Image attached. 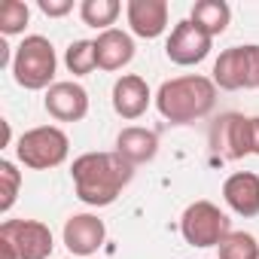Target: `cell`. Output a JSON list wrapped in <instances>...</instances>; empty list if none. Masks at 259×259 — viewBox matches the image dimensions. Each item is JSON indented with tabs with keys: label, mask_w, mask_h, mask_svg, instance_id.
<instances>
[{
	"label": "cell",
	"mask_w": 259,
	"mask_h": 259,
	"mask_svg": "<svg viewBox=\"0 0 259 259\" xmlns=\"http://www.w3.org/2000/svg\"><path fill=\"white\" fill-rule=\"evenodd\" d=\"M64 64L73 76H85L98 67V55H95V40H73L64 52Z\"/></svg>",
	"instance_id": "cell-19"
},
{
	"label": "cell",
	"mask_w": 259,
	"mask_h": 259,
	"mask_svg": "<svg viewBox=\"0 0 259 259\" xmlns=\"http://www.w3.org/2000/svg\"><path fill=\"white\" fill-rule=\"evenodd\" d=\"M125 16H128L132 34H138L144 40L162 37L168 28V4L165 0H128Z\"/></svg>",
	"instance_id": "cell-12"
},
{
	"label": "cell",
	"mask_w": 259,
	"mask_h": 259,
	"mask_svg": "<svg viewBox=\"0 0 259 259\" xmlns=\"http://www.w3.org/2000/svg\"><path fill=\"white\" fill-rule=\"evenodd\" d=\"M76 198L89 207H107L119 198V192L132 183L135 165H128L119 153H82L70 168Z\"/></svg>",
	"instance_id": "cell-1"
},
{
	"label": "cell",
	"mask_w": 259,
	"mask_h": 259,
	"mask_svg": "<svg viewBox=\"0 0 259 259\" xmlns=\"http://www.w3.org/2000/svg\"><path fill=\"white\" fill-rule=\"evenodd\" d=\"M119 13H122L119 0H82L79 4V19L89 28H101V31H110V25L119 19Z\"/></svg>",
	"instance_id": "cell-18"
},
{
	"label": "cell",
	"mask_w": 259,
	"mask_h": 259,
	"mask_svg": "<svg viewBox=\"0 0 259 259\" xmlns=\"http://www.w3.org/2000/svg\"><path fill=\"white\" fill-rule=\"evenodd\" d=\"M213 104H217V85H213V79H207L201 73H186V76L165 79L156 92L159 113L174 125L204 119L213 110Z\"/></svg>",
	"instance_id": "cell-2"
},
{
	"label": "cell",
	"mask_w": 259,
	"mask_h": 259,
	"mask_svg": "<svg viewBox=\"0 0 259 259\" xmlns=\"http://www.w3.org/2000/svg\"><path fill=\"white\" fill-rule=\"evenodd\" d=\"M213 85L226 92L259 89V46H232L213 61Z\"/></svg>",
	"instance_id": "cell-5"
},
{
	"label": "cell",
	"mask_w": 259,
	"mask_h": 259,
	"mask_svg": "<svg viewBox=\"0 0 259 259\" xmlns=\"http://www.w3.org/2000/svg\"><path fill=\"white\" fill-rule=\"evenodd\" d=\"M113 153H119L128 165H147L159 153V138H156V132H150V128L128 125V128H122V132H119Z\"/></svg>",
	"instance_id": "cell-15"
},
{
	"label": "cell",
	"mask_w": 259,
	"mask_h": 259,
	"mask_svg": "<svg viewBox=\"0 0 259 259\" xmlns=\"http://www.w3.org/2000/svg\"><path fill=\"white\" fill-rule=\"evenodd\" d=\"M40 13L43 16H49V19H61V16H67L70 10H73V0H40Z\"/></svg>",
	"instance_id": "cell-23"
},
{
	"label": "cell",
	"mask_w": 259,
	"mask_h": 259,
	"mask_svg": "<svg viewBox=\"0 0 259 259\" xmlns=\"http://www.w3.org/2000/svg\"><path fill=\"white\" fill-rule=\"evenodd\" d=\"M256 259H259V256H256Z\"/></svg>",
	"instance_id": "cell-25"
},
{
	"label": "cell",
	"mask_w": 259,
	"mask_h": 259,
	"mask_svg": "<svg viewBox=\"0 0 259 259\" xmlns=\"http://www.w3.org/2000/svg\"><path fill=\"white\" fill-rule=\"evenodd\" d=\"M55 67H58V58H55V46L40 37V34H31L25 37L19 46H16V55H13V76L22 89L28 92H40V89H52L55 82Z\"/></svg>",
	"instance_id": "cell-3"
},
{
	"label": "cell",
	"mask_w": 259,
	"mask_h": 259,
	"mask_svg": "<svg viewBox=\"0 0 259 259\" xmlns=\"http://www.w3.org/2000/svg\"><path fill=\"white\" fill-rule=\"evenodd\" d=\"M150 85L138 73H125L113 82V110L122 119H141L150 107Z\"/></svg>",
	"instance_id": "cell-13"
},
{
	"label": "cell",
	"mask_w": 259,
	"mask_h": 259,
	"mask_svg": "<svg viewBox=\"0 0 259 259\" xmlns=\"http://www.w3.org/2000/svg\"><path fill=\"white\" fill-rule=\"evenodd\" d=\"M210 147L223 156V159H244L253 156V141H250V116L241 113H223L213 125H210Z\"/></svg>",
	"instance_id": "cell-8"
},
{
	"label": "cell",
	"mask_w": 259,
	"mask_h": 259,
	"mask_svg": "<svg viewBox=\"0 0 259 259\" xmlns=\"http://www.w3.org/2000/svg\"><path fill=\"white\" fill-rule=\"evenodd\" d=\"M70 153V141L61 128L55 125H40V128H31L25 132L16 144V156L25 168H34V171H49V168H58Z\"/></svg>",
	"instance_id": "cell-4"
},
{
	"label": "cell",
	"mask_w": 259,
	"mask_h": 259,
	"mask_svg": "<svg viewBox=\"0 0 259 259\" xmlns=\"http://www.w3.org/2000/svg\"><path fill=\"white\" fill-rule=\"evenodd\" d=\"M229 19H232V10L226 0H198V4H192V13H189V22H195L210 40L229 28Z\"/></svg>",
	"instance_id": "cell-17"
},
{
	"label": "cell",
	"mask_w": 259,
	"mask_h": 259,
	"mask_svg": "<svg viewBox=\"0 0 259 259\" xmlns=\"http://www.w3.org/2000/svg\"><path fill=\"white\" fill-rule=\"evenodd\" d=\"M223 198L238 217H259V174L235 171L223 183Z\"/></svg>",
	"instance_id": "cell-14"
},
{
	"label": "cell",
	"mask_w": 259,
	"mask_h": 259,
	"mask_svg": "<svg viewBox=\"0 0 259 259\" xmlns=\"http://www.w3.org/2000/svg\"><path fill=\"white\" fill-rule=\"evenodd\" d=\"M250 141H253V156H259V116H250Z\"/></svg>",
	"instance_id": "cell-24"
},
{
	"label": "cell",
	"mask_w": 259,
	"mask_h": 259,
	"mask_svg": "<svg viewBox=\"0 0 259 259\" xmlns=\"http://www.w3.org/2000/svg\"><path fill=\"white\" fill-rule=\"evenodd\" d=\"M43 107H46V113H49L52 119H58V122H79V119H85V113H89V92H85L79 82H73V79L55 82L52 89H46Z\"/></svg>",
	"instance_id": "cell-10"
},
{
	"label": "cell",
	"mask_w": 259,
	"mask_h": 259,
	"mask_svg": "<svg viewBox=\"0 0 259 259\" xmlns=\"http://www.w3.org/2000/svg\"><path fill=\"white\" fill-rule=\"evenodd\" d=\"M207 52H210V37L189 19L177 22L171 37H168V43H165V55L174 64H180V67H192V64L204 61Z\"/></svg>",
	"instance_id": "cell-9"
},
{
	"label": "cell",
	"mask_w": 259,
	"mask_h": 259,
	"mask_svg": "<svg viewBox=\"0 0 259 259\" xmlns=\"http://www.w3.org/2000/svg\"><path fill=\"white\" fill-rule=\"evenodd\" d=\"M0 183H4V198H0V210H10L13 204H16V198H19V186H22V174H19V168L10 162V159H4L0 162Z\"/></svg>",
	"instance_id": "cell-22"
},
{
	"label": "cell",
	"mask_w": 259,
	"mask_h": 259,
	"mask_svg": "<svg viewBox=\"0 0 259 259\" xmlns=\"http://www.w3.org/2000/svg\"><path fill=\"white\" fill-rule=\"evenodd\" d=\"M180 232L186 244L204 250V247H220L223 238L232 232V226H229V217L213 201H192L180 217Z\"/></svg>",
	"instance_id": "cell-6"
},
{
	"label": "cell",
	"mask_w": 259,
	"mask_h": 259,
	"mask_svg": "<svg viewBox=\"0 0 259 259\" xmlns=\"http://www.w3.org/2000/svg\"><path fill=\"white\" fill-rule=\"evenodd\" d=\"M217 250H220V259H256L259 256V244L250 232H229Z\"/></svg>",
	"instance_id": "cell-20"
},
{
	"label": "cell",
	"mask_w": 259,
	"mask_h": 259,
	"mask_svg": "<svg viewBox=\"0 0 259 259\" xmlns=\"http://www.w3.org/2000/svg\"><path fill=\"white\" fill-rule=\"evenodd\" d=\"M0 241H7L19 259H49L52 256V232L40 220H4Z\"/></svg>",
	"instance_id": "cell-7"
},
{
	"label": "cell",
	"mask_w": 259,
	"mask_h": 259,
	"mask_svg": "<svg viewBox=\"0 0 259 259\" xmlns=\"http://www.w3.org/2000/svg\"><path fill=\"white\" fill-rule=\"evenodd\" d=\"M95 55H98L101 70H122L135 58V40H132V34H125L119 28L101 31L95 40Z\"/></svg>",
	"instance_id": "cell-16"
},
{
	"label": "cell",
	"mask_w": 259,
	"mask_h": 259,
	"mask_svg": "<svg viewBox=\"0 0 259 259\" xmlns=\"http://www.w3.org/2000/svg\"><path fill=\"white\" fill-rule=\"evenodd\" d=\"M28 19H31V10L22 0H4V4H0V34L4 37L22 34Z\"/></svg>",
	"instance_id": "cell-21"
},
{
	"label": "cell",
	"mask_w": 259,
	"mask_h": 259,
	"mask_svg": "<svg viewBox=\"0 0 259 259\" xmlns=\"http://www.w3.org/2000/svg\"><path fill=\"white\" fill-rule=\"evenodd\" d=\"M104 238H107V226L95 213H73L64 223V247L73 256H95Z\"/></svg>",
	"instance_id": "cell-11"
}]
</instances>
